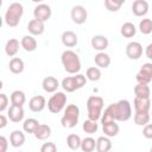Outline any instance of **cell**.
Wrapping results in <instances>:
<instances>
[{
	"instance_id": "obj_1",
	"label": "cell",
	"mask_w": 152,
	"mask_h": 152,
	"mask_svg": "<svg viewBox=\"0 0 152 152\" xmlns=\"http://www.w3.org/2000/svg\"><path fill=\"white\" fill-rule=\"evenodd\" d=\"M132 116V106L128 100H120L115 103L109 104L104 112H102V116L100 119L101 124L107 121H127Z\"/></svg>"
},
{
	"instance_id": "obj_2",
	"label": "cell",
	"mask_w": 152,
	"mask_h": 152,
	"mask_svg": "<svg viewBox=\"0 0 152 152\" xmlns=\"http://www.w3.org/2000/svg\"><path fill=\"white\" fill-rule=\"evenodd\" d=\"M61 62H62V65H63L64 70L68 74H71V75L78 74L80 70H81V66H82L78 55L72 50L63 51L62 56H61Z\"/></svg>"
},
{
	"instance_id": "obj_3",
	"label": "cell",
	"mask_w": 152,
	"mask_h": 152,
	"mask_svg": "<svg viewBox=\"0 0 152 152\" xmlns=\"http://www.w3.org/2000/svg\"><path fill=\"white\" fill-rule=\"evenodd\" d=\"M24 14V7L20 2H12L4 15V20L5 24L10 27H17L20 23V19Z\"/></svg>"
},
{
	"instance_id": "obj_4",
	"label": "cell",
	"mask_w": 152,
	"mask_h": 152,
	"mask_svg": "<svg viewBox=\"0 0 152 152\" xmlns=\"http://www.w3.org/2000/svg\"><path fill=\"white\" fill-rule=\"evenodd\" d=\"M104 107V101L101 96L91 95L87 100V114L91 120H100L102 116V110Z\"/></svg>"
},
{
	"instance_id": "obj_5",
	"label": "cell",
	"mask_w": 152,
	"mask_h": 152,
	"mask_svg": "<svg viewBox=\"0 0 152 152\" xmlns=\"http://www.w3.org/2000/svg\"><path fill=\"white\" fill-rule=\"evenodd\" d=\"M80 119V108L78 106L71 103L64 108V114L61 118V125L64 128H74L78 124Z\"/></svg>"
},
{
	"instance_id": "obj_6",
	"label": "cell",
	"mask_w": 152,
	"mask_h": 152,
	"mask_svg": "<svg viewBox=\"0 0 152 152\" xmlns=\"http://www.w3.org/2000/svg\"><path fill=\"white\" fill-rule=\"evenodd\" d=\"M87 76L82 74H75V76H68L62 80V88L66 93H74L75 90H78L83 88L87 83Z\"/></svg>"
},
{
	"instance_id": "obj_7",
	"label": "cell",
	"mask_w": 152,
	"mask_h": 152,
	"mask_svg": "<svg viewBox=\"0 0 152 152\" xmlns=\"http://www.w3.org/2000/svg\"><path fill=\"white\" fill-rule=\"evenodd\" d=\"M66 107V95L64 91H55L53 95L48 101V109L53 113L58 114Z\"/></svg>"
},
{
	"instance_id": "obj_8",
	"label": "cell",
	"mask_w": 152,
	"mask_h": 152,
	"mask_svg": "<svg viewBox=\"0 0 152 152\" xmlns=\"http://www.w3.org/2000/svg\"><path fill=\"white\" fill-rule=\"evenodd\" d=\"M70 17H71V20L76 24V25H82L87 21V18H88V12L86 10L84 6L82 5H76L71 8V12H70Z\"/></svg>"
},
{
	"instance_id": "obj_9",
	"label": "cell",
	"mask_w": 152,
	"mask_h": 152,
	"mask_svg": "<svg viewBox=\"0 0 152 152\" xmlns=\"http://www.w3.org/2000/svg\"><path fill=\"white\" fill-rule=\"evenodd\" d=\"M135 80L138 83H146L148 84L152 81V63H144L135 75Z\"/></svg>"
},
{
	"instance_id": "obj_10",
	"label": "cell",
	"mask_w": 152,
	"mask_h": 152,
	"mask_svg": "<svg viewBox=\"0 0 152 152\" xmlns=\"http://www.w3.org/2000/svg\"><path fill=\"white\" fill-rule=\"evenodd\" d=\"M51 14H52L51 7L46 4H38L33 10V17L44 23L51 18Z\"/></svg>"
},
{
	"instance_id": "obj_11",
	"label": "cell",
	"mask_w": 152,
	"mask_h": 152,
	"mask_svg": "<svg viewBox=\"0 0 152 152\" xmlns=\"http://www.w3.org/2000/svg\"><path fill=\"white\" fill-rule=\"evenodd\" d=\"M125 52H126V56L129 59L137 61L142 56V45L139 42H129L126 45Z\"/></svg>"
},
{
	"instance_id": "obj_12",
	"label": "cell",
	"mask_w": 152,
	"mask_h": 152,
	"mask_svg": "<svg viewBox=\"0 0 152 152\" xmlns=\"http://www.w3.org/2000/svg\"><path fill=\"white\" fill-rule=\"evenodd\" d=\"M7 116L10 119V121L18 124L20 121H23L24 116H25V110L23 108V106H15V104H11L8 108V113Z\"/></svg>"
},
{
	"instance_id": "obj_13",
	"label": "cell",
	"mask_w": 152,
	"mask_h": 152,
	"mask_svg": "<svg viewBox=\"0 0 152 152\" xmlns=\"http://www.w3.org/2000/svg\"><path fill=\"white\" fill-rule=\"evenodd\" d=\"M133 107L135 113H150L151 110V100L150 97H138L135 96L133 100Z\"/></svg>"
},
{
	"instance_id": "obj_14",
	"label": "cell",
	"mask_w": 152,
	"mask_h": 152,
	"mask_svg": "<svg viewBox=\"0 0 152 152\" xmlns=\"http://www.w3.org/2000/svg\"><path fill=\"white\" fill-rule=\"evenodd\" d=\"M131 8H132V13L135 17H145L148 12L150 6L146 0H134Z\"/></svg>"
},
{
	"instance_id": "obj_15",
	"label": "cell",
	"mask_w": 152,
	"mask_h": 152,
	"mask_svg": "<svg viewBox=\"0 0 152 152\" xmlns=\"http://www.w3.org/2000/svg\"><path fill=\"white\" fill-rule=\"evenodd\" d=\"M27 31L32 36H40L45 31V23L44 21H40V20L36 19V18H33L27 24Z\"/></svg>"
},
{
	"instance_id": "obj_16",
	"label": "cell",
	"mask_w": 152,
	"mask_h": 152,
	"mask_svg": "<svg viewBox=\"0 0 152 152\" xmlns=\"http://www.w3.org/2000/svg\"><path fill=\"white\" fill-rule=\"evenodd\" d=\"M45 106H46V100L43 95H36L31 97V100L28 101V108L34 113L42 112L45 108Z\"/></svg>"
},
{
	"instance_id": "obj_17",
	"label": "cell",
	"mask_w": 152,
	"mask_h": 152,
	"mask_svg": "<svg viewBox=\"0 0 152 152\" xmlns=\"http://www.w3.org/2000/svg\"><path fill=\"white\" fill-rule=\"evenodd\" d=\"M90 44H91V48L96 51H104L108 45H109V42H108V38L106 36H102V34H96L91 38L90 40Z\"/></svg>"
},
{
	"instance_id": "obj_18",
	"label": "cell",
	"mask_w": 152,
	"mask_h": 152,
	"mask_svg": "<svg viewBox=\"0 0 152 152\" xmlns=\"http://www.w3.org/2000/svg\"><path fill=\"white\" fill-rule=\"evenodd\" d=\"M61 40H62V44L66 48H74L77 45L78 43V37L77 34L74 32V31H64L62 33V37H61Z\"/></svg>"
},
{
	"instance_id": "obj_19",
	"label": "cell",
	"mask_w": 152,
	"mask_h": 152,
	"mask_svg": "<svg viewBox=\"0 0 152 152\" xmlns=\"http://www.w3.org/2000/svg\"><path fill=\"white\" fill-rule=\"evenodd\" d=\"M25 133L24 131H20V129H14L11 132L10 134V144L11 146L13 147H21L25 142Z\"/></svg>"
},
{
	"instance_id": "obj_20",
	"label": "cell",
	"mask_w": 152,
	"mask_h": 152,
	"mask_svg": "<svg viewBox=\"0 0 152 152\" xmlns=\"http://www.w3.org/2000/svg\"><path fill=\"white\" fill-rule=\"evenodd\" d=\"M102 132L104 133V135H107L109 138H113V137H116L119 134L120 127H119V125L116 124L115 120L107 121V122L102 124Z\"/></svg>"
},
{
	"instance_id": "obj_21",
	"label": "cell",
	"mask_w": 152,
	"mask_h": 152,
	"mask_svg": "<svg viewBox=\"0 0 152 152\" xmlns=\"http://www.w3.org/2000/svg\"><path fill=\"white\" fill-rule=\"evenodd\" d=\"M42 87H43L45 93H52L53 94L55 91H57V89L59 87V82L56 77L48 76L42 81Z\"/></svg>"
},
{
	"instance_id": "obj_22",
	"label": "cell",
	"mask_w": 152,
	"mask_h": 152,
	"mask_svg": "<svg viewBox=\"0 0 152 152\" xmlns=\"http://www.w3.org/2000/svg\"><path fill=\"white\" fill-rule=\"evenodd\" d=\"M20 45H21V48H23L25 51H27V52H33V51H36L38 43H37L34 36H32V34H26V36H24V37L21 38Z\"/></svg>"
},
{
	"instance_id": "obj_23",
	"label": "cell",
	"mask_w": 152,
	"mask_h": 152,
	"mask_svg": "<svg viewBox=\"0 0 152 152\" xmlns=\"http://www.w3.org/2000/svg\"><path fill=\"white\" fill-rule=\"evenodd\" d=\"M94 61H95V64L100 68V69H107L109 65H110V56L108 53H106L104 51H100L95 55L94 57Z\"/></svg>"
},
{
	"instance_id": "obj_24",
	"label": "cell",
	"mask_w": 152,
	"mask_h": 152,
	"mask_svg": "<svg viewBox=\"0 0 152 152\" xmlns=\"http://www.w3.org/2000/svg\"><path fill=\"white\" fill-rule=\"evenodd\" d=\"M33 135L38 140H46L51 137V127L46 124H39L36 132L33 133Z\"/></svg>"
},
{
	"instance_id": "obj_25",
	"label": "cell",
	"mask_w": 152,
	"mask_h": 152,
	"mask_svg": "<svg viewBox=\"0 0 152 152\" xmlns=\"http://www.w3.org/2000/svg\"><path fill=\"white\" fill-rule=\"evenodd\" d=\"M19 46H21V45H20L18 39H15V38L8 39L6 42V44H5V52H6V55L10 56V57H14L18 53V51H19Z\"/></svg>"
},
{
	"instance_id": "obj_26",
	"label": "cell",
	"mask_w": 152,
	"mask_h": 152,
	"mask_svg": "<svg viewBox=\"0 0 152 152\" xmlns=\"http://www.w3.org/2000/svg\"><path fill=\"white\" fill-rule=\"evenodd\" d=\"M112 150L110 138L107 135H101L96 139V151L97 152H108Z\"/></svg>"
},
{
	"instance_id": "obj_27",
	"label": "cell",
	"mask_w": 152,
	"mask_h": 152,
	"mask_svg": "<svg viewBox=\"0 0 152 152\" xmlns=\"http://www.w3.org/2000/svg\"><path fill=\"white\" fill-rule=\"evenodd\" d=\"M8 69L12 74H21L25 69L24 61L19 57H12L8 63Z\"/></svg>"
},
{
	"instance_id": "obj_28",
	"label": "cell",
	"mask_w": 152,
	"mask_h": 152,
	"mask_svg": "<svg viewBox=\"0 0 152 152\" xmlns=\"http://www.w3.org/2000/svg\"><path fill=\"white\" fill-rule=\"evenodd\" d=\"M120 33H121V36L125 37V38H132V37L135 36V33H137V28H135V26H134L133 23H131V21H126V23H124V24L121 25Z\"/></svg>"
},
{
	"instance_id": "obj_29",
	"label": "cell",
	"mask_w": 152,
	"mask_h": 152,
	"mask_svg": "<svg viewBox=\"0 0 152 152\" xmlns=\"http://www.w3.org/2000/svg\"><path fill=\"white\" fill-rule=\"evenodd\" d=\"M11 100V104H15V106H24L26 102V96L25 93L21 90H14L11 93L10 96Z\"/></svg>"
},
{
	"instance_id": "obj_30",
	"label": "cell",
	"mask_w": 152,
	"mask_h": 152,
	"mask_svg": "<svg viewBox=\"0 0 152 152\" xmlns=\"http://www.w3.org/2000/svg\"><path fill=\"white\" fill-rule=\"evenodd\" d=\"M39 126V121L34 118H28L26 120H24L23 122V131L25 133H28V134H33L37 129V127Z\"/></svg>"
},
{
	"instance_id": "obj_31",
	"label": "cell",
	"mask_w": 152,
	"mask_h": 152,
	"mask_svg": "<svg viewBox=\"0 0 152 152\" xmlns=\"http://www.w3.org/2000/svg\"><path fill=\"white\" fill-rule=\"evenodd\" d=\"M134 95L138 96V97H150L151 95V89L148 87V84L146 83H138L135 87H134Z\"/></svg>"
},
{
	"instance_id": "obj_32",
	"label": "cell",
	"mask_w": 152,
	"mask_h": 152,
	"mask_svg": "<svg viewBox=\"0 0 152 152\" xmlns=\"http://www.w3.org/2000/svg\"><path fill=\"white\" fill-rule=\"evenodd\" d=\"M82 129H83V132L87 133V134H94V133H96L97 129H99V124H97V121L91 120V119L88 118L87 120L83 121V124H82Z\"/></svg>"
},
{
	"instance_id": "obj_33",
	"label": "cell",
	"mask_w": 152,
	"mask_h": 152,
	"mask_svg": "<svg viewBox=\"0 0 152 152\" xmlns=\"http://www.w3.org/2000/svg\"><path fill=\"white\" fill-rule=\"evenodd\" d=\"M81 142H82V139H81L80 135H77V134L71 133V134H69V135L66 137V145H68V147H69L70 150H72V151H76V150L81 148Z\"/></svg>"
},
{
	"instance_id": "obj_34",
	"label": "cell",
	"mask_w": 152,
	"mask_h": 152,
	"mask_svg": "<svg viewBox=\"0 0 152 152\" xmlns=\"http://www.w3.org/2000/svg\"><path fill=\"white\" fill-rule=\"evenodd\" d=\"M81 150L83 152H93L94 150H96V140L91 137H86L84 139H82Z\"/></svg>"
},
{
	"instance_id": "obj_35",
	"label": "cell",
	"mask_w": 152,
	"mask_h": 152,
	"mask_svg": "<svg viewBox=\"0 0 152 152\" xmlns=\"http://www.w3.org/2000/svg\"><path fill=\"white\" fill-rule=\"evenodd\" d=\"M86 76H87V78H88L89 81L96 82V81H99V80L101 78L102 74H101V70H100L99 66H90V68L87 69Z\"/></svg>"
},
{
	"instance_id": "obj_36",
	"label": "cell",
	"mask_w": 152,
	"mask_h": 152,
	"mask_svg": "<svg viewBox=\"0 0 152 152\" xmlns=\"http://www.w3.org/2000/svg\"><path fill=\"white\" fill-rule=\"evenodd\" d=\"M150 119H151L150 113H134V116H133L134 124L138 126H145L146 124L150 122Z\"/></svg>"
},
{
	"instance_id": "obj_37",
	"label": "cell",
	"mask_w": 152,
	"mask_h": 152,
	"mask_svg": "<svg viewBox=\"0 0 152 152\" xmlns=\"http://www.w3.org/2000/svg\"><path fill=\"white\" fill-rule=\"evenodd\" d=\"M126 0H104V7L109 12H118Z\"/></svg>"
},
{
	"instance_id": "obj_38",
	"label": "cell",
	"mask_w": 152,
	"mask_h": 152,
	"mask_svg": "<svg viewBox=\"0 0 152 152\" xmlns=\"http://www.w3.org/2000/svg\"><path fill=\"white\" fill-rule=\"evenodd\" d=\"M139 31L142 34H150L152 33V20L150 18H144L139 23Z\"/></svg>"
},
{
	"instance_id": "obj_39",
	"label": "cell",
	"mask_w": 152,
	"mask_h": 152,
	"mask_svg": "<svg viewBox=\"0 0 152 152\" xmlns=\"http://www.w3.org/2000/svg\"><path fill=\"white\" fill-rule=\"evenodd\" d=\"M8 102H10V100H8L7 95L4 94V93H1V94H0V112H1V113L7 109Z\"/></svg>"
},
{
	"instance_id": "obj_40",
	"label": "cell",
	"mask_w": 152,
	"mask_h": 152,
	"mask_svg": "<svg viewBox=\"0 0 152 152\" xmlns=\"http://www.w3.org/2000/svg\"><path fill=\"white\" fill-rule=\"evenodd\" d=\"M42 152H56L57 151V146L55 142H44L40 147Z\"/></svg>"
},
{
	"instance_id": "obj_41",
	"label": "cell",
	"mask_w": 152,
	"mask_h": 152,
	"mask_svg": "<svg viewBox=\"0 0 152 152\" xmlns=\"http://www.w3.org/2000/svg\"><path fill=\"white\" fill-rule=\"evenodd\" d=\"M142 135L146 139H152V124H146L142 128Z\"/></svg>"
},
{
	"instance_id": "obj_42",
	"label": "cell",
	"mask_w": 152,
	"mask_h": 152,
	"mask_svg": "<svg viewBox=\"0 0 152 152\" xmlns=\"http://www.w3.org/2000/svg\"><path fill=\"white\" fill-rule=\"evenodd\" d=\"M7 148H8V141L4 135H1L0 137V152H6Z\"/></svg>"
},
{
	"instance_id": "obj_43",
	"label": "cell",
	"mask_w": 152,
	"mask_h": 152,
	"mask_svg": "<svg viewBox=\"0 0 152 152\" xmlns=\"http://www.w3.org/2000/svg\"><path fill=\"white\" fill-rule=\"evenodd\" d=\"M145 55H146V57H147L148 59L152 61V43H150V44L146 46V49H145Z\"/></svg>"
},
{
	"instance_id": "obj_44",
	"label": "cell",
	"mask_w": 152,
	"mask_h": 152,
	"mask_svg": "<svg viewBox=\"0 0 152 152\" xmlns=\"http://www.w3.org/2000/svg\"><path fill=\"white\" fill-rule=\"evenodd\" d=\"M7 118H8V116H6V115H4V114L0 115V128H1V129L7 126Z\"/></svg>"
},
{
	"instance_id": "obj_45",
	"label": "cell",
	"mask_w": 152,
	"mask_h": 152,
	"mask_svg": "<svg viewBox=\"0 0 152 152\" xmlns=\"http://www.w3.org/2000/svg\"><path fill=\"white\" fill-rule=\"evenodd\" d=\"M31 1H33V2H36V4H40L43 0H31Z\"/></svg>"
},
{
	"instance_id": "obj_46",
	"label": "cell",
	"mask_w": 152,
	"mask_h": 152,
	"mask_svg": "<svg viewBox=\"0 0 152 152\" xmlns=\"http://www.w3.org/2000/svg\"><path fill=\"white\" fill-rule=\"evenodd\" d=\"M150 114H151V118H152V109H151V112H150Z\"/></svg>"
},
{
	"instance_id": "obj_47",
	"label": "cell",
	"mask_w": 152,
	"mask_h": 152,
	"mask_svg": "<svg viewBox=\"0 0 152 152\" xmlns=\"http://www.w3.org/2000/svg\"><path fill=\"white\" fill-rule=\"evenodd\" d=\"M151 152H152V147H151Z\"/></svg>"
}]
</instances>
